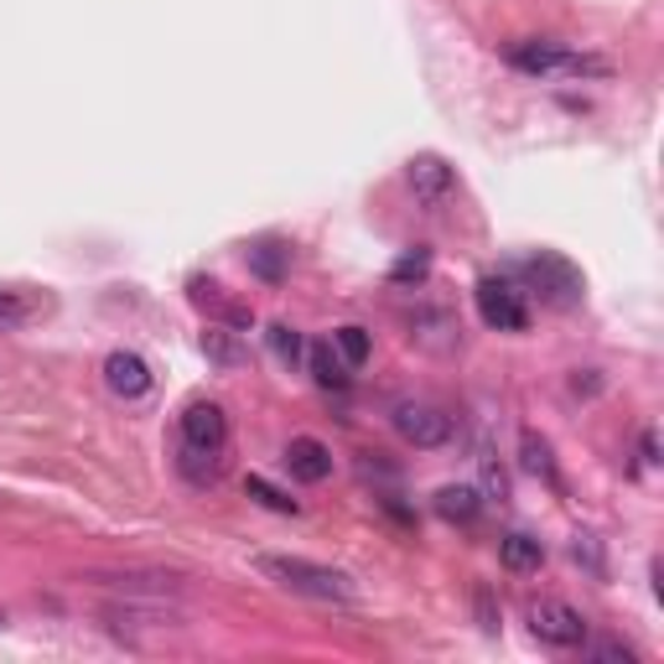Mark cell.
Masks as SVG:
<instances>
[{"label": "cell", "instance_id": "10", "mask_svg": "<svg viewBox=\"0 0 664 664\" xmlns=\"http://www.w3.org/2000/svg\"><path fill=\"white\" fill-rule=\"evenodd\" d=\"M286 468L296 484H328L332 478V452L318 437H291L286 447Z\"/></svg>", "mask_w": 664, "mask_h": 664}, {"label": "cell", "instance_id": "14", "mask_svg": "<svg viewBox=\"0 0 664 664\" xmlns=\"http://www.w3.org/2000/svg\"><path fill=\"white\" fill-rule=\"evenodd\" d=\"M250 271L260 275V281H271V286H281L291 271V250L281 240H260L250 244Z\"/></svg>", "mask_w": 664, "mask_h": 664}, {"label": "cell", "instance_id": "8", "mask_svg": "<svg viewBox=\"0 0 664 664\" xmlns=\"http://www.w3.org/2000/svg\"><path fill=\"white\" fill-rule=\"evenodd\" d=\"M509 62L519 74H572L576 52L566 42H514Z\"/></svg>", "mask_w": 664, "mask_h": 664}, {"label": "cell", "instance_id": "2", "mask_svg": "<svg viewBox=\"0 0 664 664\" xmlns=\"http://www.w3.org/2000/svg\"><path fill=\"white\" fill-rule=\"evenodd\" d=\"M525 281H529V291L540 296V302H550V306H576L582 302V291H587V281H582V271H576L572 260H560V255H535V260H525Z\"/></svg>", "mask_w": 664, "mask_h": 664}, {"label": "cell", "instance_id": "20", "mask_svg": "<svg viewBox=\"0 0 664 664\" xmlns=\"http://www.w3.org/2000/svg\"><path fill=\"white\" fill-rule=\"evenodd\" d=\"M519 452H525V468L535 472V478H550V484H556V462H550V447H545L535 431L519 441Z\"/></svg>", "mask_w": 664, "mask_h": 664}, {"label": "cell", "instance_id": "27", "mask_svg": "<svg viewBox=\"0 0 664 664\" xmlns=\"http://www.w3.org/2000/svg\"><path fill=\"white\" fill-rule=\"evenodd\" d=\"M638 452H644V462H660V441H654V431H644V447H638Z\"/></svg>", "mask_w": 664, "mask_h": 664}, {"label": "cell", "instance_id": "15", "mask_svg": "<svg viewBox=\"0 0 664 664\" xmlns=\"http://www.w3.org/2000/svg\"><path fill=\"white\" fill-rule=\"evenodd\" d=\"M177 472H182V478H187L193 488L218 484V452H203V447H182V452H177Z\"/></svg>", "mask_w": 664, "mask_h": 664}, {"label": "cell", "instance_id": "22", "mask_svg": "<svg viewBox=\"0 0 664 664\" xmlns=\"http://www.w3.org/2000/svg\"><path fill=\"white\" fill-rule=\"evenodd\" d=\"M203 353H208L218 369H234L240 363V348H234V338H228L224 328H213V332H203Z\"/></svg>", "mask_w": 664, "mask_h": 664}, {"label": "cell", "instance_id": "13", "mask_svg": "<svg viewBox=\"0 0 664 664\" xmlns=\"http://www.w3.org/2000/svg\"><path fill=\"white\" fill-rule=\"evenodd\" d=\"M437 514L441 519H452V525H472V519L484 514V498H478V488H468V484H447L437 494Z\"/></svg>", "mask_w": 664, "mask_h": 664}, {"label": "cell", "instance_id": "3", "mask_svg": "<svg viewBox=\"0 0 664 664\" xmlns=\"http://www.w3.org/2000/svg\"><path fill=\"white\" fill-rule=\"evenodd\" d=\"M478 318L498 332H525L529 328V306H525V291L504 281V275H484L478 281Z\"/></svg>", "mask_w": 664, "mask_h": 664}, {"label": "cell", "instance_id": "25", "mask_svg": "<svg viewBox=\"0 0 664 664\" xmlns=\"http://www.w3.org/2000/svg\"><path fill=\"white\" fill-rule=\"evenodd\" d=\"M478 623H484L488 634H498V607H494V592L478 587Z\"/></svg>", "mask_w": 664, "mask_h": 664}, {"label": "cell", "instance_id": "12", "mask_svg": "<svg viewBox=\"0 0 664 664\" xmlns=\"http://www.w3.org/2000/svg\"><path fill=\"white\" fill-rule=\"evenodd\" d=\"M498 560H504L509 572H540V566H545V545L535 540V535H525V529H514V535L498 540Z\"/></svg>", "mask_w": 664, "mask_h": 664}, {"label": "cell", "instance_id": "4", "mask_svg": "<svg viewBox=\"0 0 664 664\" xmlns=\"http://www.w3.org/2000/svg\"><path fill=\"white\" fill-rule=\"evenodd\" d=\"M394 431L410 441V447H421V452H431V447H441V441L452 437V416L437 406H426V400H406V406H394Z\"/></svg>", "mask_w": 664, "mask_h": 664}, {"label": "cell", "instance_id": "6", "mask_svg": "<svg viewBox=\"0 0 664 664\" xmlns=\"http://www.w3.org/2000/svg\"><path fill=\"white\" fill-rule=\"evenodd\" d=\"M406 187L416 193L421 208H441V203L457 193V172L441 162V156H431V152L410 156V162H406Z\"/></svg>", "mask_w": 664, "mask_h": 664}, {"label": "cell", "instance_id": "5", "mask_svg": "<svg viewBox=\"0 0 664 664\" xmlns=\"http://www.w3.org/2000/svg\"><path fill=\"white\" fill-rule=\"evenodd\" d=\"M529 628H535V638L550 644V650H582V644H587V618L566 603H540L529 613Z\"/></svg>", "mask_w": 664, "mask_h": 664}, {"label": "cell", "instance_id": "19", "mask_svg": "<svg viewBox=\"0 0 664 664\" xmlns=\"http://www.w3.org/2000/svg\"><path fill=\"white\" fill-rule=\"evenodd\" d=\"M265 338H271V353L281 363H296L302 359V332L291 328V322H271V332H265Z\"/></svg>", "mask_w": 664, "mask_h": 664}, {"label": "cell", "instance_id": "26", "mask_svg": "<svg viewBox=\"0 0 664 664\" xmlns=\"http://www.w3.org/2000/svg\"><path fill=\"white\" fill-rule=\"evenodd\" d=\"M592 660H623V664H634V650H628V644H597V650H592Z\"/></svg>", "mask_w": 664, "mask_h": 664}, {"label": "cell", "instance_id": "17", "mask_svg": "<svg viewBox=\"0 0 664 664\" xmlns=\"http://www.w3.org/2000/svg\"><path fill=\"white\" fill-rule=\"evenodd\" d=\"M332 348H338V359H343L348 369H363V363H369V353H374V338H369L363 328H353V322H348V328L332 332Z\"/></svg>", "mask_w": 664, "mask_h": 664}, {"label": "cell", "instance_id": "18", "mask_svg": "<svg viewBox=\"0 0 664 664\" xmlns=\"http://www.w3.org/2000/svg\"><path fill=\"white\" fill-rule=\"evenodd\" d=\"M244 494L255 498V504H265V509H275V514H296V498L281 494V488L265 484V478H244Z\"/></svg>", "mask_w": 664, "mask_h": 664}, {"label": "cell", "instance_id": "1", "mask_svg": "<svg viewBox=\"0 0 664 664\" xmlns=\"http://www.w3.org/2000/svg\"><path fill=\"white\" fill-rule=\"evenodd\" d=\"M255 566L271 582H281L286 592H296V597H312V603H353L359 597L343 572L318 566V560H306V556H260Z\"/></svg>", "mask_w": 664, "mask_h": 664}, {"label": "cell", "instance_id": "21", "mask_svg": "<svg viewBox=\"0 0 664 664\" xmlns=\"http://www.w3.org/2000/svg\"><path fill=\"white\" fill-rule=\"evenodd\" d=\"M426 271H431V250H410V255L394 260L390 281L394 286H410V281H426Z\"/></svg>", "mask_w": 664, "mask_h": 664}, {"label": "cell", "instance_id": "9", "mask_svg": "<svg viewBox=\"0 0 664 664\" xmlns=\"http://www.w3.org/2000/svg\"><path fill=\"white\" fill-rule=\"evenodd\" d=\"M105 384L115 394H120V400H140V394L152 390V363L140 359V353H109L105 359Z\"/></svg>", "mask_w": 664, "mask_h": 664}, {"label": "cell", "instance_id": "11", "mask_svg": "<svg viewBox=\"0 0 664 664\" xmlns=\"http://www.w3.org/2000/svg\"><path fill=\"white\" fill-rule=\"evenodd\" d=\"M89 582L120 587L130 597H172L177 592V576H162V572H89Z\"/></svg>", "mask_w": 664, "mask_h": 664}, {"label": "cell", "instance_id": "7", "mask_svg": "<svg viewBox=\"0 0 664 664\" xmlns=\"http://www.w3.org/2000/svg\"><path fill=\"white\" fill-rule=\"evenodd\" d=\"M224 441H228V416H224V406H213V400H193V406L182 410V447L224 452Z\"/></svg>", "mask_w": 664, "mask_h": 664}, {"label": "cell", "instance_id": "16", "mask_svg": "<svg viewBox=\"0 0 664 664\" xmlns=\"http://www.w3.org/2000/svg\"><path fill=\"white\" fill-rule=\"evenodd\" d=\"M306 363H312V379H318L322 390H348V363L338 359V348L332 343H318Z\"/></svg>", "mask_w": 664, "mask_h": 664}, {"label": "cell", "instance_id": "24", "mask_svg": "<svg viewBox=\"0 0 664 664\" xmlns=\"http://www.w3.org/2000/svg\"><path fill=\"white\" fill-rule=\"evenodd\" d=\"M27 318H31V302H27V296H16V291H0V332L21 328Z\"/></svg>", "mask_w": 664, "mask_h": 664}, {"label": "cell", "instance_id": "23", "mask_svg": "<svg viewBox=\"0 0 664 664\" xmlns=\"http://www.w3.org/2000/svg\"><path fill=\"white\" fill-rule=\"evenodd\" d=\"M572 556L582 560V566H587V572L597 576V582L607 576V566H603V545H597V535H576V540H572Z\"/></svg>", "mask_w": 664, "mask_h": 664}]
</instances>
